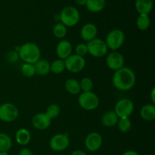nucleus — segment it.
<instances>
[{
  "label": "nucleus",
  "mask_w": 155,
  "mask_h": 155,
  "mask_svg": "<svg viewBox=\"0 0 155 155\" xmlns=\"http://www.w3.org/2000/svg\"><path fill=\"white\" fill-rule=\"evenodd\" d=\"M136 80L134 71L125 66L115 71L112 77L114 86L121 92L130 90L136 84Z\"/></svg>",
  "instance_id": "obj_1"
},
{
  "label": "nucleus",
  "mask_w": 155,
  "mask_h": 155,
  "mask_svg": "<svg viewBox=\"0 0 155 155\" xmlns=\"http://www.w3.org/2000/svg\"><path fill=\"white\" fill-rule=\"evenodd\" d=\"M18 54L20 58L24 61V63L34 64L40 59L41 51L36 44L33 42H27L21 45Z\"/></svg>",
  "instance_id": "obj_2"
},
{
  "label": "nucleus",
  "mask_w": 155,
  "mask_h": 155,
  "mask_svg": "<svg viewBox=\"0 0 155 155\" xmlns=\"http://www.w3.org/2000/svg\"><path fill=\"white\" fill-rule=\"evenodd\" d=\"M80 15L79 11L74 6H66L64 8L59 15L61 23L65 27H74L78 24Z\"/></svg>",
  "instance_id": "obj_3"
},
{
  "label": "nucleus",
  "mask_w": 155,
  "mask_h": 155,
  "mask_svg": "<svg viewBox=\"0 0 155 155\" xmlns=\"http://www.w3.org/2000/svg\"><path fill=\"white\" fill-rule=\"evenodd\" d=\"M125 38V33L122 30L114 29L107 33L104 42L107 45V48L113 51H116L124 45Z\"/></svg>",
  "instance_id": "obj_4"
},
{
  "label": "nucleus",
  "mask_w": 155,
  "mask_h": 155,
  "mask_svg": "<svg viewBox=\"0 0 155 155\" xmlns=\"http://www.w3.org/2000/svg\"><path fill=\"white\" fill-rule=\"evenodd\" d=\"M78 103L84 110H93L98 107L100 100L98 95L94 92H82L78 97Z\"/></svg>",
  "instance_id": "obj_5"
},
{
  "label": "nucleus",
  "mask_w": 155,
  "mask_h": 155,
  "mask_svg": "<svg viewBox=\"0 0 155 155\" xmlns=\"http://www.w3.org/2000/svg\"><path fill=\"white\" fill-rule=\"evenodd\" d=\"M19 116V110L12 103H4L0 105V120L6 123L14 122Z\"/></svg>",
  "instance_id": "obj_6"
},
{
  "label": "nucleus",
  "mask_w": 155,
  "mask_h": 155,
  "mask_svg": "<svg viewBox=\"0 0 155 155\" xmlns=\"http://www.w3.org/2000/svg\"><path fill=\"white\" fill-rule=\"evenodd\" d=\"M88 53L95 58H101L107 52V45L104 40L98 38L92 39L87 42Z\"/></svg>",
  "instance_id": "obj_7"
},
{
  "label": "nucleus",
  "mask_w": 155,
  "mask_h": 155,
  "mask_svg": "<svg viewBox=\"0 0 155 155\" xmlns=\"http://www.w3.org/2000/svg\"><path fill=\"white\" fill-rule=\"evenodd\" d=\"M70 145V139L68 133H58L51 138L49 141V147L52 151L61 152L68 148Z\"/></svg>",
  "instance_id": "obj_8"
},
{
  "label": "nucleus",
  "mask_w": 155,
  "mask_h": 155,
  "mask_svg": "<svg viewBox=\"0 0 155 155\" xmlns=\"http://www.w3.org/2000/svg\"><path fill=\"white\" fill-rule=\"evenodd\" d=\"M65 68L71 73H79L84 69L86 60L84 57L74 54L64 60Z\"/></svg>",
  "instance_id": "obj_9"
},
{
  "label": "nucleus",
  "mask_w": 155,
  "mask_h": 155,
  "mask_svg": "<svg viewBox=\"0 0 155 155\" xmlns=\"http://www.w3.org/2000/svg\"><path fill=\"white\" fill-rule=\"evenodd\" d=\"M114 111L119 118L129 117L134 111V104L128 98L120 99L117 102Z\"/></svg>",
  "instance_id": "obj_10"
},
{
  "label": "nucleus",
  "mask_w": 155,
  "mask_h": 155,
  "mask_svg": "<svg viewBox=\"0 0 155 155\" xmlns=\"http://www.w3.org/2000/svg\"><path fill=\"white\" fill-rule=\"evenodd\" d=\"M102 143V136L97 132H92L89 133L85 139V146L86 149L91 152L98 151L101 148Z\"/></svg>",
  "instance_id": "obj_11"
},
{
  "label": "nucleus",
  "mask_w": 155,
  "mask_h": 155,
  "mask_svg": "<svg viewBox=\"0 0 155 155\" xmlns=\"http://www.w3.org/2000/svg\"><path fill=\"white\" fill-rule=\"evenodd\" d=\"M107 66L112 71H117L120 68H124L125 64V58L122 54L117 51H112L106 58Z\"/></svg>",
  "instance_id": "obj_12"
},
{
  "label": "nucleus",
  "mask_w": 155,
  "mask_h": 155,
  "mask_svg": "<svg viewBox=\"0 0 155 155\" xmlns=\"http://www.w3.org/2000/svg\"><path fill=\"white\" fill-rule=\"evenodd\" d=\"M51 120L45 114V113H38L33 117L32 124L36 130H45L50 127Z\"/></svg>",
  "instance_id": "obj_13"
},
{
  "label": "nucleus",
  "mask_w": 155,
  "mask_h": 155,
  "mask_svg": "<svg viewBox=\"0 0 155 155\" xmlns=\"http://www.w3.org/2000/svg\"><path fill=\"white\" fill-rule=\"evenodd\" d=\"M72 44L71 43V42H69L68 40H65V39L60 41L56 47V54H57L58 57L59 59L64 61L72 54Z\"/></svg>",
  "instance_id": "obj_14"
},
{
  "label": "nucleus",
  "mask_w": 155,
  "mask_h": 155,
  "mask_svg": "<svg viewBox=\"0 0 155 155\" xmlns=\"http://www.w3.org/2000/svg\"><path fill=\"white\" fill-rule=\"evenodd\" d=\"M98 35V28L92 23H87L84 24L80 30V36L86 42H89L95 39Z\"/></svg>",
  "instance_id": "obj_15"
},
{
  "label": "nucleus",
  "mask_w": 155,
  "mask_h": 155,
  "mask_svg": "<svg viewBox=\"0 0 155 155\" xmlns=\"http://www.w3.org/2000/svg\"><path fill=\"white\" fill-rule=\"evenodd\" d=\"M135 7L139 15H149L153 9V0H136Z\"/></svg>",
  "instance_id": "obj_16"
},
{
  "label": "nucleus",
  "mask_w": 155,
  "mask_h": 155,
  "mask_svg": "<svg viewBox=\"0 0 155 155\" xmlns=\"http://www.w3.org/2000/svg\"><path fill=\"white\" fill-rule=\"evenodd\" d=\"M119 117L114 110L107 111L101 117V124L106 127H113L117 124Z\"/></svg>",
  "instance_id": "obj_17"
},
{
  "label": "nucleus",
  "mask_w": 155,
  "mask_h": 155,
  "mask_svg": "<svg viewBox=\"0 0 155 155\" xmlns=\"http://www.w3.org/2000/svg\"><path fill=\"white\" fill-rule=\"evenodd\" d=\"M140 117L145 121H152L155 119V105L154 104H145L140 110Z\"/></svg>",
  "instance_id": "obj_18"
},
{
  "label": "nucleus",
  "mask_w": 155,
  "mask_h": 155,
  "mask_svg": "<svg viewBox=\"0 0 155 155\" xmlns=\"http://www.w3.org/2000/svg\"><path fill=\"white\" fill-rule=\"evenodd\" d=\"M15 139L18 145H21V146H25L30 143V139H31V135L27 129H20L15 134Z\"/></svg>",
  "instance_id": "obj_19"
},
{
  "label": "nucleus",
  "mask_w": 155,
  "mask_h": 155,
  "mask_svg": "<svg viewBox=\"0 0 155 155\" xmlns=\"http://www.w3.org/2000/svg\"><path fill=\"white\" fill-rule=\"evenodd\" d=\"M106 5V0H87L86 7L92 13H98L102 11Z\"/></svg>",
  "instance_id": "obj_20"
},
{
  "label": "nucleus",
  "mask_w": 155,
  "mask_h": 155,
  "mask_svg": "<svg viewBox=\"0 0 155 155\" xmlns=\"http://www.w3.org/2000/svg\"><path fill=\"white\" fill-rule=\"evenodd\" d=\"M36 74L39 76H45L50 72V64L45 59H39L34 64Z\"/></svg>",
  "instance_id": "obj_21"
},
{
  "label": "nucleus",
  "mask_w": 155,
  "mask_h": 155,
  "mask_svg": "<svg viewBox=\"0 0 155 155\" xmlns=\"http://www.w3.org/2000/svg\"><path fill=\"white\" fill-rule=\"evenodd\" d=\"M64 88L67 92L71 95H78L81 92L80 82L73 78H70L66 80L64 83Z\"/></svg>",
  "instance_id": "obj_22"
},
{
  "label": "nucleus",
  "mask_w": 155,
  "mask_h": 155,
  "mask_svg": "<svg viewBox=\"0 0 155 155\" xmlns=\"http://www.w3.org/2000/svg\"><path fill=\"white\" fill-rule=\"evenodd\" d=\"M12 147V139L8 135L0 133V151L8 152Z\"/></svg>",
  "instance_id": "obj_23"
},
{
  "label": "nucleus",
  "mask_w": 155,
  "mask_h": 155,
  "mask_svg": "<svg viewBox=\"0 0 155 155\" xmlns=\"http://www.w3.org/2000/svg\"><path fill=\"white\" fill-rule=\"evenodd\" d=\"M151 25V19L148 15H139L136 20V26L140 30H146Z\"/></svg>",
  "instance_id": "obj_24"
},
{
  "label": "nucleus",
  "mask_w": 155,
  "mask_h": 155,
  "mask_svg": "<svg viewBox=\"0 0 155 155\" xmlns=\"http://www.w3.org/2000/svg\"><path fill=\"white\" fill-rule=\"evenodd\" d=\"M65 69L64 61L61 59H56L50 64V72H52L54 74H61Z\"/></svg>",
  "instance_id": "obj_25"
},
{
  "label": "nucleus",
  "mask_w": 155,
  "mask_h": 155,
  "mask_svg": "<svg viewBox=\"0 0 155 155\" xmlns=\"http://www.w3.org/2000/svg\"><path fill=\"white\" fill-rule=\"evenodd\" d=\"M67 27H65L63 24H61V22L57 23L54 26L52 30V33L54 34V36H55L58 39H63L65 37V36L67 35Z\"/></svg>",
  "instance_id": "obj_26"
},
{
  "label": "nucleus",
  "mask_w": 155,
  "mask_h": 155,
  "mask_svg": "<svg viewBox=\"0 0 155 155\" xmlns=\"http://www.w3.org/2000/svg\"><path fill=\"white\" fill-rule=\"evenodd\" d=\"M117 127L118 129L122 133H127L131 130L132 127V123L130 118H119V120L117 122Z\"/></svg>",
  "instance_id": "obj_27"
},
{
  "label": "nucleus",
  "mask_w": 155,
  "mask_h": 155,
  "mask_svg": "<svg viewBox=\"0 0 155 155\" xmlns=\"http://www.w3.org/2000/svg\"><path fill=\"white\" fill-rule=\"evenodd\" d=\"M21 73L24 77L27 78L33 77L36 74V71H35L34 64L28 63H24L21 66Z\"/></svg>",
  "instance_id": "obj_28"
},
{
  "label": "nucleus",
  "mask_w": 155,
  "mask_h": 155,
  "mask_svg": "<svg viewBox=\"0 0 155 155\" xmlns=\"http://www.w3.org/2000/svg\"><path fill=\"white\" fill-rule=\"evenodd\" d=\"M80 89L83 91V92H92L93 89V81L91 80L89 77H83L80 82Z\"/></svg>",
  "instance_id": "obj_29"
},
{
  "label": "nucleus",
  "mask_w": 155,
  "mask_h": 155,
  "mask_svg": "<svg viewBox=\"0 0 155 155\" xmlns=\"http://www.w3.org/2000/svg\"><path fill=\"white\" fill-rule=\"evenodd\" d=\"M59 114H60V107H59L58 104H50V105L47 107L46 111H45V114H46L51 120L58 117Z\"/></svg>",
  "instance_id": "obj_30"
},
{
  "label": "nucleus",
  "mask_w": 155,
  "mask_h": 155,
  "mask_svg": "<svg viewBox=\"0 0 155 155\" xmlns=\"http://www.w3.org/2000/svg\"><path fill=\"white\" fill-rule=\"evenodd\" d=\"M75 52L77 55L84 57L88 53L87 45L86 43H79L75 48Z\"/></svg>",
  "instance_id": "obj_31"
},
{
  "label": "nucleus",
  "mask_w": 155,
  "mask_h": 155,
  "mask_svg": "<svg viewBox=\"0 0 155 155\" xmlns=\"http://www.w3.org/2000/svg\"><path fill=\"white\" fill-rule=\"evenodd\" d=\"M19 54L18 52L14 51H9L7 54V60L8 61L10 62V63H15V62L18 61V60L19 59Z\"/></svg>",
  "instance_id": "obj_32"
},
{
  "label": "nucleus",
  "mask_w": 155,
  "mask_h": 155,
  "mask_svg": "<svg viewBox=\"0 0 155 155\" xmlns=\"http://www.w3.org/2000/svg\"><path fill=\"white\" fill-rule=\"evenodd\" d=\"M18 155H33V153L30 148H22L21 150H20Z\"/></svg>",
  "instance_id": "obj_33"
},
{
  "label": "nucleus",
  "mask_w": 155,
  "mask_h": 155,
  "mask_svg": "<svg viewBox=\"0 0 155 155\" xmlns=\"http://www.w3.org/2000/svg\"><path fill=\"white\" fill-rule=\"evenodd\" d=\"M71 155H87L85 151H82V150H74V151H72V153H71Z\"/></svg>",
  "instance_id": "obj_34"
},
{
  "label": "nucleus",
  "mask_w": 155,
  "mask_h": 155,
  "mask_svg": "<svg viewBox=\"0 0 155 155\" xmlns=\"http://www.w3.org/2000/svg\"><path fill=\"white\" fill-rule=\"evenodd\" d=\"M150 95H151V102H152V104H154L155 103V87H153L152 89H151V94H150Z\"/></svg>",
  "instance_id": "obj_35"
},
{
  "label": "nucleus",
  "mask_w": 155,
  "mask_h": 155,
  "mask_svg": "<svg viewBox=\"0 0 155 155\" xmlns=\"http://www.w3.org/2000/svg\"><path fill=\"white\" fill-rule=\"evenodd\" d=\"M122 155H139L136 152V151H133V150H129V151H125L122 154Z\"/></svg>",
  "instance_id": "obj_36"
},
{
  "label": "nucleus",
  "mask_w": 155,
  "mask_h": 155,
  "mask_svg": "<svg viewBox=\"0 0 155 155\" xmlns=\"http://www.w3.org/2000/svg\"><path fill=\"white\" fill-rule=\"evenodd\" d=\"M86 2H87V0H75V2L77 3V5L80 6L86 5Z\"/></svg>",
  "instance_id": "obj_37"
},
{
  "label": "nucleus",
  "mask_w": 155,
  "mask_h": 155,
  "mask_svg": "<svg viewBox=\"0 0 155 155\" xmlns=\"http://www.w3.org/2000/svg\"><path fill=\"white\" fill-rule=\"evenodd\" d=\"M0 155H9V154L8 152H2V151H0Z\"/></svg>",
  "instance_id": "obj_38"
}]
</instances>
